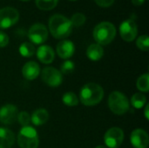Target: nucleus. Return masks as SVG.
Masks as SVG:
<instances>
[{"mask_svg": "<svg viewBox=\"0 0 149 148\" xmlns=\"http://www.w3.org/2000/svg\"><path fill=\"white\" fill-rule=\"evenodd\" d=\"M57 53L61 58H71L75 51L74 44L70 40H61L57 44Z\"/></svg>", "mask_w": 149, "mask_h": 148, "instance_id": "13", "label": "nucleus"}, {"mask_svg": "<svg viewBox=\"0 0 149 148\" xmlns=\"http://www.w3.org/2000/svg\"><path fill=\"white\" fill-rule=\"evenodd\" d=\"M9 43V37L8 35L0 31V47H5Z\"/></svg>", "mask_w": 149, "mask_h": 148, "instance_id": "28", "label": "nucleus"}, {"mask_svg": "<svg viewBox=\"0 0 149 148\" xmlns=\"http://www.w3.org/2000/svg\"><path fill=\"white\" fill-rule=\"evenodd\" d=\"M75 69V65L71 60H65L61 65V73L62 74H69L72 73Z\"/></svg>", "mask_w": 149, "mask_h": 148, "instance_id": "27", "label": "nucleus"}, {"mask_svg": "<svg viewBox=\"0 0 149 148\" xmlns=\"http://www.w3.org/2000/svg\"><path fill=\"white\" fill-rule=\"evenodd\" d=\"M103 97L104 90L96 83H88L80 90V102L86 106H93L99 104L102 100Z\"/></svg>", "mask_w": 149, "mask_h": 148, "instance_id": "2", "label": "nucleus"}, {"mask_svg": "<svg viewBox=\"0 0 149 148\" xmlns=\"http://www.w3.org/2000/svg\"><path fill=\"white\" fill-rule=\"evenodd\" d=\"M35 47L31 43L29 42H24L23 44H21V45L19 46V52L23 57L25 58H29L34 55L35 53Z\"/></svg>", "mask_w": 149, "mask_h": 148, "instance_id": "20", "label": "nucleus"}, {"mask_svg": "<svg viewBox=\"0 0 149 148\" xmlns=\"http://www.w3.org/2000/svg\"><path fill=\"white\" fill-rule=\"evenodd\" d=\"M58 2V0H36V5L41 10H48L53 9L57 5Z\"/></svg>", "mask_w": 149, "mask_h": 148, "instance_id": "23", "label": "nucleus"}, {"mask_svg": "<svg viewBox=\"0 0 149 148\" xmlns=\"http://www.w3.org/2000/svg\"><path fill=\"white\" fill-rule=\"evenodd\" d=\"M17 107L12 104H7L0 108V122L4 125H11L17 119Z\"/></svg>", "mask_w": 149, "mask_h": 148, "instance_id": "11", "label": "nucleus"}, {"mask_svg": "<svg viewBox=\"0 0 149 148\" xmlns=\"http://www.w3.org/2000/svg\"><path fill=\"white\" fill-rule=\"evenodd\" d=\"M120 33L125 41L131 42L134 40L138 33L137 24L132 18L124 20L120 25Z\"/></svg>", "mask_w": 149, "mask_h": 148, "instance_id": "10", "label": "nucleus"}, {"mask_svg": "<svg viewBox=\"0 0 149 148\" xmlns=\"http://www.w3.org/2000/svg\"><path fill=\"white\" fill-rule=\"evenodd\" d=\"M86 55L89 59L93 61H98L102 58L104 55V49L99 44H92L86 50Z\"/></svg>", "mask_w": 149, "mask_h": 148, "instance_id": "18", "label": "nucleus"}, {"mask_svg": "<svg viewBox=\"0 0 149 148\" xmlns=\"http://www.w3.org/2000/svg\"><path fill=\"white\" fill-rule=\"evenodd\" d=\"M136 44L139 49L141 51H148L149 49V38L148 35H142L140 36L136 40Z\"/></svg>", "mask_w": 149, "mask_h": 148, "instance_id": "25", "label": "nucleus"}, {"mask_svg": "<svg viewBox=\"0 0 149 148\" xmlns=\"http://www.w3.org/2000/svg\"><path fill=\"white\" fill-rule=\"evenodd\" d=\"M132 2L135 5H141L145 2V0H132Z\"/></svg>", "mask_w": 149, "mask_h": 148, "instance_id": "30", "label": "nucleus"}, {"mask_svg": "<svg viewBox=\"0 0 149 148\" xmlns=\"http://www.w3.org/2000/svg\"><path fill=\"white\" fill-rule=\"evenodd\" d=\"M148 104L146 106V107H145V111H144V114H145V118L147 119V120H148L149 119V116H148Z\"/></svg>", "mask_w": 149, "mask_h": 148, "instance_id": "31", "label": "nucleus"}, {"mask_svg": "<svg viewBox=\"0 0 149 148\" xmlns=\"http://www.w3.org/2000/svg\"><path fill=\"white\" fill-rule=\"evenodd\" d=\"M17 144L20 148H38L39 140L36 129L30 126H23L17 135Z\"/></svg>", "mask_w": 149, "mask_h": 148, "instance_id": "4", "label": "nucleus"}, {"mask_svg": "<svg viewBox=\"0 0 149 148\" xmlns=\"http://www.w3.org/2000/svg\"><path fill=\"white\" fill-rule=\"evenodd\" d=\"M108 106L114 114L123 115L127 113L130 106L127 98L122 92L114 91L109 95Z\"/></svg>", "mask_w": 149, "mask_h": 148, "instance_id": "5", "label": "nucleus"}, {"mask_svg": "<svg viewBox=\"0 0 149 148\" xmlns=\"http://www.w3.org/2000/svg\"><path fill=\"white\" fill-rule=\"evenodd\" d=\"M17 120H18L19 124L22 126H29V124L31 122V115L27 112L23 111V112L18 113Z\"/></svg>", "mask_w": 149, "mask_h": 148, "instance_id": "26", "label": "nucleus"}, {"mask_svg": "<svg viewBox=\"0 0 149 148\" xmlns=\"http://www.w3.org/2000/svg\"><path fill=\"white\" fill-rule=\"evenodd\" d=\"M49 30L54 38L62 39L71 34L72 24L67 17L57 13L53 14L49 18Z\"/></svg>", "mask_w": 149, "mask_h": 148, "instance_id": "1", "label": "nucleus"}, {"mask_svg": "<svg viewBox=\"0 0 149 148\" xmlns=\"http://www.w3.org/2000/svg\"><path fill=\"white\" fill-rule=\"evenodd\" d=\"M37 57L40 62L44 64H51L54 60L55 53L53 49L46 44H43L38 48Z\"/></svg>", "mask_w": 149, "mask_h": 148, "instance_id": "14", "label": "nucleus"}, {"mask_svg": "<svg viewBox=\"0 0 149 148\" xmlns=\"http://www.w3.org/2000/svg\"><path fill=\"white\" fill-rule=\"evenodd\" d=\"M28 37L32 43L37 44H42L46 41L48 38V30L45 24L41 23H35L30 27L28 31Z\"/></svg>", "mask_w": 149, "mask_h": 148, "instance_id": "8", "label": "nucleus"}, {"mask_svg": "<svg viewBox=\"0 0 149 148\" xmlns=\"http://www.w3.org/2000/svg\"><path fill=\"white\" fill-rule=\"evenodd\" d=\"M95 148H107V147L106 146H101V145H100V146H97Z\"/></svg>", "mask_w": 149, "mask_h": 148, "instance_id": "32", "label": "nucleus"}, {"mask_svg": "<svg viewBox=\"0 0 149 148\" xmlns=\"http://www.w3.org/2000/svg\"><path fill=\"white\" fill-rule=\"evenodd\" d=\"M96 3L102 7H107L113 4L114 0H95Z\"/></svg>", "mask_w": 149, "mask_h": 148, "instance_id": "29", "label": "nucleus"}, {"mask_svg": "<svg viewBox=\"0 0 149 148\" xmlns=\"http://www.w3.org/2000/svg\"><path fill=\"white\" fill-rule=\"evenodd\" d=\"M42 80L51 87H58L63 82V75L54 67H45L41 72Z\"/></svg>", "mask_w": 149, "mask_h": 148, "instance_id": "7", "label": "nucleus"}, {"mask_svg": "<svg viewBox=\"0 0 149 148\" xmlns=\"http://www.w3.org/2000/svg\"><path fill=\"white\" fill-rule=\"evenodd\" d=\"M40 72V68L39 65L34 62V61H30L27 62L22 68V74L24 79L27 80H33L35 79Z\"/></svg>", "mask_w": 149, "mask_h": 148, "instance_id": "15", "label": "nucleus"}, {"mask_svg": "<svg viewBox=\"0 0 149 148\" xmlns=\"http://www.w3.org/2000/svg\"><path fill=\"white\" fill-rule=\"evenodd\" d=\"M49 120V113L45 109H38L34 111L31 116V121L34 126H42Z\"/></svg>", "mask_w": 149, "mask_h": 148, "instance_id": "17", "label": "nucleus"}, {"mask_svg": "<svg viewBox=\"0 0 149 148\" xmlns=\"http://www.w3.org/2000/svg\"><path fill=\"white\" fill-rule=\"evenodd\" d=\"M130 140L134 148H147L148 147L149 137L148 133L145 130H134L131 133Z\"/></svg>", "mask_w": 149, "mask_h": 148, "instance_id": "12", "label": "nucleus"}, {"mask_svg": "<svg viewBox=\"0 0 149 148\" xmlns=\"http://www.w3.org/2000/svg\"><path fill=\"white\" fill-rule=\"evenodd\" d=\"M93 38L95 41L100 44L105 45L110 44L115 38L116 28L111 22L103 21L99 23L93 29Z\"/></svg>", "mask_w": 149, "mask_h": 148, "instance_id": "3", "label": "nucleus"}, {"mask_svg": "<svg viewBox=\"0 0 149 148\" xmlns=\"http://www.w3.org/2000/svg\"><path fill=\"white\" fill-rule=\"evenodd\" d=\"M24 1H27V0H24Z\"/></svg>", "mask_w": 149, "mask_h": 148, "instance_id": "33", "label": "nucleus"}, {"mask_svg": "<svg viewBox=\"0 0 149 148\" xmlns=\"http://www.w3.org/2000/svg\"><path fill=\"white\" fill-rule=\"evenodd\" d=\"M147 103L146 96L142 92H137L134 94L131 98V104L136 109L142 108Z\"/></svg>", "mask_w": 149, "mask_h": 148, "instance_id": "19", "label": "nucleus"}, {"mask_svg": "<svg viewBox=\"0 0 149 148\" xmlns=\"http://www.w3.org/2000/svg\"><path fill=\"white\" fill-rule=\"evenodd\" d=\"M86 16L81 13V12H76L74 13L72 17H71V22H72V26H76V27H79V26H81L84 24V23L86 22Z\"/></svg>", "mask_w": 149, "mask_h": 148, "instance_id": "24", "label": "nucleus"}, {"mask_svg": "<svg viewBox=\"0 0 149 148\" xmlns=\"http://www.w3.org/2000/svg\"><path fill=\"white\" fill-rule=\"evenodd\" d=\"M19 18V12L13 7H3L0 9V28L6 29L15 24Z\"/></svg>", "mask_w": 149, "mask_h": 148, "instance_id": "6", "label": "nucleus"}, {"mask_svg": "<svg viewBox=\"0 0 149 148\" xmlns=\"http://www.w3.org/2000/svg\"><path fill=\"white\" fill-rule=\"evenodd\" d=\"M62 101L67 106H70V107L76 106L79 104V98L77 97V95L75 93H73L72 92H68L63 95Z\"/></svg>", "mask_w": 149, "mask_h": 148, "instance_id": "21", "label": "nucleus"}, {"mask_svg": "<svg viewBox=\"0 0 149 148\" xmlns=\"http://www.w3.org/2000/svg\"><path fill=\"white\" fill-rule=\"evenodd\" d=\"M15 143V134L5 127H0V148H11Z\"/></svg>", "mask_w": 149, "mask_h": 148, "instance_id": "16", "label": "nucleus"}, {"mask_svg": "<svg viewBox=\"0 0 149 148\" xmlns=\"http://www.w3.org/2000/svg\"><path fill=\"white\" fill-rule=\"evenodd\" d=\"M124 133L119 127H112L107 131L104 136L106 147L109 148H118L123 142Z\"/></svg>", "mask_w": 149, "mask_h": 148, "instance_id": "9", "label": "nucleus"}, {"mask_svg": "<svg viewBox=\"0 0 149 148\" xmlns=\"http://www.w3.org/2000/svg\"><path fill=\"white\" fill-rule=\"evenodd\" d=\"M139 91L143 92H148L149 90V75L148 73L143 74L139 77L136 83Z\"/></svg>", "mask_w": 149, "mask_h": 148, "instance_id": "22", "label": "nucleus"}]
</instances>
